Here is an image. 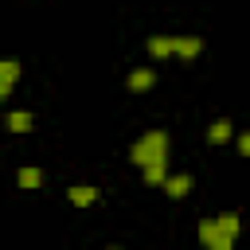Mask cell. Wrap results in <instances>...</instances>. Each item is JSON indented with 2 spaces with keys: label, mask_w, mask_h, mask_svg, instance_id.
Masks as SVG:
<instances>
[{
  "label": "cell",
  "mask_w": 250,
  "mask_h": 250,
  "mask_svg": "<svg viewBox=\"0 0 250 250\" xmlns=\"http://www.w3.org/2000/svg\"><path fill=\"white\" fill-rule=\"evenodd\" d=\"M234 137V129H230V121L227 117H219V121H211L207 125V145H227Z\"/></svg>",
  "instance_id": "30bf717a"
},
{
  "label": "cell",
  "mask_w": 250,
  "mask_h": 250,
  "mask_svg": "<svg viewBox=\"0 0 250 250\" xmlns=\"http://www.w3.org/2000/svg\"><path fill=\"white\" fill-rule=\"evenodd\" d=\"M238 230H242L238 211H219V215L199 219V230H195V234H199V246H203V250H234Z\"/></svg>",
  "instance_id": "6da1fadb"
},
{
  "label": "cell",
  "mask_w": 250,
  "mask_h": 250,
  "mask_svg": "<svg viewBox=\"0 0 250 250\" xmlns=\"http://www.w3.org/2000/svg\"><path fill=\"white\" fill-rule=\"evenodd\" d=\"M145 51L160 62V59H172L176 55V35H152L148 43H145Z\"/></svg>",
  "instance_id": "52a82bcc"
},
{
  "label": "cell",
  "mask_w": 250,
  "mask_h": 250,
  "mask_svg": "<svg viewBox=\"0 0 250 250\" xmlns=\"http://www.w3.org/2000/svg\"><path fill=\"white\" fill-rule=\"evenodd\" d=\"M66 199H70L74 207H90V203H98V188H90V184H74V188H66Z\"/></svg>",
  "instance_id": "9c48e42d"
},
{
  "label": "cell",
  "mask_w": 250,
  "mask_h": 250,
  "mask_svg": "<svg viewBox=\"0 0 250 250\" xmlns=\"http://www.w3.org/2000/svg\"><path fill=\"white\" fill-rule=\"evenodd\" d=\"M105 250H125V246H105Z\"/></svg>",
  "instance_id": "5bb4252c"
},
{
  "label": "cell",
  "mask_w": 250,
  "mask_h": 250,
  "mask_svg": "<svg viewBox=\"0 0 250 250\" xmlns=\"http://www.w3.org/2000/svg\"><path fill=\"white\" fill-rule=\"evenodd\" d=\"M168 145H172V137H168L164 129H148V133H141V137L129 145V160L145 172V168L168 160Z\"/></svg>",
  "instance_id": "7a4b0ae2"
},
{
  "label": "cell",
  "mask_w": 250,
  "mask_h": 250,
  "mask_svg": "<svg viewBox=\"0 0 250 250\" xmlns=\"http://www.w3.org/2000/svg\"><path fill=\"white\" fill-rule=\"evenodd\" d=\"M199 55H203V39H199V35H176V59L195 62Z\"/></svg>",
  "instance_id": "3957f363"
},
{
  "label": "cell",
  "mask_w": 250,
  "mask_h": 250,
  "mask_svg": "<svg viewBox=\"0 0 250 250\" xmlns=\"http://www.w3.org/2000/svg\"><path fill=\"white\" fill-rule=\"evenodd\" d=\"M191 188H195V180H191L188 172H176V176L164 180V195H168V199H184V195H191Z\"/></svg>",
  "instance_id": "5b68a950"
},
{
  "label": "cell",
  "mask_w": 250,
  "mask_h": 250,
  "mask_svg": "<svg viewBox=\"0 0 250 250\" xmlns=\"http://www.w3.org/2000/svg\"><path fill=\"white\" fill-rule=\"evenodd\" d=\"M141 180H145L148 188H164V180H168V160H164V164H152V168H145V172H141Z\"/></svg>",
  "instance_id": "7c38bea8"
},
{
  "label": "cell",
  "mask_w": 250,
  "mask_h": 250,
  "mask_svg": "<svg viewBox=\"0 0 250 250\" xmlns=\"http://www.w3.org/2000/svg\"><path fill=\"white\" fill-rule=\"evenodd\" d=\"M125 86H129L133 94H145V90H152V86H156V70H152V66H137V70H129Z\"/></svg>",
  "instance_id": "277c9868"
},
{
  "label": "cell",
  "mask_w": 250,
  "mask_h": 250,
  "mask_svg": "<svg viewBox=\"0 0 250 250\" xmlns=\"http://www.w3.org/2000/svg\"><path fill=\"white\" fill-rule=\"evenodd\" d=\"M234 145H238V156H250V129H246V133H238V137H234Z\"/></svg>",
  "instance_id": "4fadbf2b"
},
{
  "label": "cell",
  "mask_w": 250,
  "mask_h": 250,
  "mask_svg": "<svg viewBox=\"0 0 250 250\" xmlns=\"http://www.w3.org/2000/svg\"><path fill=\"white\" fill-rule=\"evenodd\" d=\"M4 125H8V133H31L35 129V117H31V109H12L4 117Z\"/></svg>",
  "instance_id": "ba28073f"
},
{
  "label": "cell",
  "mask_w": 250,
  "mask_h": 250,
  "mask_svg": "<svg viewBox=\"0 0 250 250\" xmlns=\"http://www.w3.org/2000/svg\"><path fill=\"white\" fill-rule=\"evenodd\" d=\"M16 184H20L23 191H39V188H43V172L31 168V164H23V168L16 172Z\"/></svg>",
  "instance_id": "8fae6325"
},
{
  "label": "cell",
  "mask_w": 250,
  "mask_h": 250,
  "mask_svg": "<svg viewBox=\"0 0 250 250\" xmlns=\"http://www.w3.org/2000/svg\"><path fill=\"white\" fill-rule=\"evenodd\" d=\"M16 82H20V62L16 59H0V102L16 90Z\"/></svg>",
  "instance_id": "8992f818"
}]
</instances>
